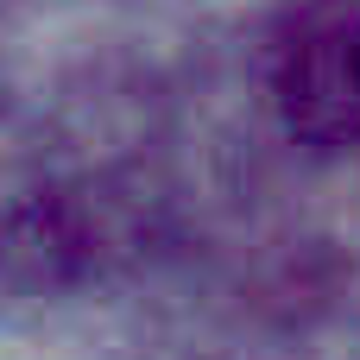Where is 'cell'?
<instances>
[{"mask_svg":"<svg viewBox=\"0 0 360 360\" xmlns=\"http://www.w3.org/2000/svg\"><path fill=\"white\" fill-rule=\"evenodd\" d=\"M272 89L297 139L360 146V0H323L285 32Z\"/></svg>","mask_w":360,"mask_h":360,"instance_id":"6da1fadb","label":"cell"}]
</instances>
